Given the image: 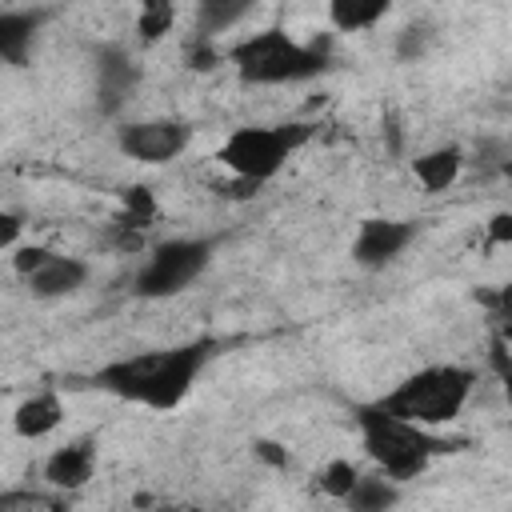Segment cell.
<instances>
[{
  "label": "cell",
  "mask_w": 512,
  "mask_h": 512,
  "mask_svg": "<svg viewBox=\"0 0 512 512\" xmlns=\"http://www.w3.org/2000/svg\"><path fill=\"white\" fill-rule=\"evenodd\" d=\"M216 352H220V340H212V336L144 348V352H124V356H112L100 368H92L84 376V384L112 400L148 408V412H176L192 396V388L200 384V376Z\"/></svg>",
  "instance_id": "cell-1"
},
{
  "label": "cell",
  "mask_w": 512,
  "mask_h": 512,
  "mask_svg": "<svg viewBox=\"0 0 512 512\" xmlns=\"http://www.w3.org/2000/svg\"><path fill=\"white\" fill-rule=\"evenodd\" d=\"M352 424H356V436H360V448L364 456L372 460V468L392 480V484H412L420 476H428V468L440 460V456H452L460 448V440H448L440 432H428L420 424H408V420H396L388 416L384 408H376L372 400H360L352 404Z\"/></svg>",
  "instance_id": "cell-2"
},
{
  "label": "cell",
  "mask_w": 512,
  "mask_h": 512,
  "mask_svg": "<svg viewBox=\"0 0 512 512\" xmlns=\"http://www.w3.org/2000/svg\"><path fill=\"white\" fill-rule=\"evenodd\" d=\"M224 60L248 88H288L308 84L328 72V44L320 40H296L288 28L268 24L256 32H244L224 48Z\"/></svg>",
  "instance_id": "cell-3"
},
{
  "label": "cell",
  "mask_w": 512,
  "mask_h": 512,
  "mask_svg": "<svg viewBox=\"0 0 512 512\" xmlns=\"http://www.w3.org/2000/svg\"><path fill=\"white\" fill-rule=\"evenodd\" d=\"M476 384H480V372L472 364L440 360V364H424V368L408 372L404 380H396L372 404L384 408L396 420H408V424H420V428L436 432L468 408Z\"/></svg>",
  "instance_id": "cell-4"
},
{
  "label": "cell",
  "mask_w": 512,
  "mask_h": 512,
  "mask_svg": "<svg viewBox=\"0 0 512 512\" xmlns=\"http://www.w3.org/2000/svg\"><path fill=\"white\" fill-rule=\"evenodd\" d=\"M316 136V124L308 120H280V124H240L232 128L220 148H216V160L220 168L232 176V180H244V184H256L264 188L268 180H276L288 160Z\"/></svg>",
  "instance_id": "cell-5"
},
{
  "label": "cell",
  "mask_w": 512,
  "mask_h": 512,
  "mask_svg": "<svg viewBox=\"0 0 512 512\" xmlns=\"http://www.w3.org/2000/svg\"><path fill=\"white\" fill-rule=\"evenodd\" d=\"M220 252V236H168L160 240L144 264L132 276V296L136 300H172L180 292H188L216 260Z\"/></svg>",
  "instance_id": "cell-6"
},
{
  "label": "cell",
  "mask_w": 512,
  "mask_h": 512,
  "mask_svg": "<svg viewBox=\"0 0 512 512\" xmlns=\"http://www.w3.org/2000/svg\"><path fill=\"white\" fill-rule=\"evenodd\" d=\"M12 272L32 300H68L88 284L92 264L44 244H20L12 252Z\"/></svg>",
  "instance_id": "cell-7"
},
{
  "label": "cell",
  "mask_w": 512,
  "mask_h": 512,
  "mask_svg": "<svg viewBox=\"0 0 512 512\" xmlns=\"http://www.w3.org/2000/svg\"><path fill=\"white\" fill-rule=\"evenodd\" d=\"M188 144H192V124L176 116H136L116 124V148L144 168H164L180 160Z\"/></svg>",
  "instance_id": "cell-8"
},
{
  "label": "cell",
  "mask_w": 512,
  "mask_h": 512,
  "mask_svg": "<svg viewBox=\"0 0 512 512\" xmlns=\"http://www.w3.org/2000/svg\"><path fill=\"white\" fill-rule=\"evenodd\" d=\"M420 236V220L412 216H364L352 232V264L360 272H384L392 268Z\"/></svg>",
  "instance_id": "cell-9"
},
{
  "label": "cell",
  "mask_w": 512,
  "mask_h": 512,
  "mask_svg": "<svg viewBox=\"0 0 512 512\" xmlns=\"http://www.w3.org/2000/svg\"><path fill=\"white\" fill-rule=\"evenodd\" d=\"M96 464H100V444L96 436H72L64 440L60 448H52L40 464V476L48 488L56 492H80L92 476H96Z\"/></svg>",
  "instance_id": "cell-10"
},
{
  "label": "cell",
  "mask_w": 512,
  "mask_h": 512,
  "mask_svg": "<svg viewBox=\"0 0 512 512\" xmlns=\"http://www.w3.org/2000/svg\"><path fill=\"white\" fill-rule=\"evenodd\" d=\"M92 72H96V96H100V108H104L108 116L124 108V100L136 92V84H140V76H144L140 60H136L124 44H100V48H96V64H92Z\"/></svg>",
  "instance_id": "cell-11"
},
{
  "label": "cell",
  "mask_w": 512,
  "mask_h": 512,
  "mask_svg": "<svg viewBox=\"0 0 512 512\" xmlns=\"http://www.w3.org/2000/svg\"><path fill=\"white\" fill-rule=\"evenodd\" d=\"M52 20V8H0V64L24 68L40 28Z\"/></svg>",
  "instance_id": "cell-12"
},
{
  "label": "cell",
  "mask_w": 512,
  "mask_h": 512,
  "mask_svg": "<svg viewBox=\"0 0 512 512\" xmlns=\"http://www.w3.org/2000/svg\"><path fill=\"white\" fill-rule=\"evenodd\" d=\"M64 416H68L64 396L56 388H36L12 408V432L20 440H48L52 432H60Z\"/></svg>",
  "instance_id": "cell-13"
},
{
  "label": "cell",
  "mask_w": 512,
  "mask_h": 512,
  "mask_svg": "<svg viewBox=\"0 0 512 512\" xmlns=\"http://www.w3.org/2000/svg\"><path fill=\"white\" fill-rule=\"evenodd\" d=\"M464 164H468V156H464L460 144H436V148H428L412 160V176L424 192H444L460 180Z\"/></svg>",
  "instance_id": "cell-14"
},
{
  "label": "cell",
  "mask_w": 512,
  "mask_h": 512,
  "mask_svg": "<svg viewBox=\"0 0 512 512\" xmlns=\"http://www.w3.org/2000/svg\"><path fill=\"white\" fill-rule=\"evenodd\" d=\"M348 512H392L400 504V484L384 480L380 472H360L348 496L340 500Z\"/></svg>",
  "instance_id": "cell-15"
},
{
  "label": "cell",
  "mask_w": 512,
  "mask_h": 512,
  "mask_svg": "<svg viewBox=\"0 0 512 512\" xmlns=\"http://www.w3.org/2000/svg\"><path fill=\"white\" fill-rule=\"evenodd\" d=\"M392 12L388 0H332L328 4V24L336 32H368Z\"/></svg>",
  "instance_id": "cell-16"
},
{
  "label": "cell",
  "mask_w": 512,
  "mask_h": 512,
  "mask_svg": "<svg viewBox=\"0 0 512 512\" xmlns=\"http://www.w3.org/2000/svg\"><path fill=\"white\" fill-rule=\"evenodd\" d=\"M248 12H252V4H244V0H204V4H196L192 20H196L200 40H208L216 32H232Z\"/></svg>",
  "instance_id": "cell-17"
},
{
  "label": "cell",
  "mask_w": 512,
  "mask_h": 512,
  "mask_svg": "<svg viewBox=\"0 0 512 512\" xmlns=\"http://www.w3.org/2000/svg\"><path fill=\"white\" fill-rule=\"evenodd\" d=\"M176 4H168V0H148V4H140V12H136V36H140V44H156V40H164L172 28H176Z\"/></svg>",
  "instance_id": "cell-18"
},
{
  "label": "cell",
  "mask_w": 512,
  "mask_h": 512,
  "mask_svg": "<svg viewBox=\"0 0 512 512\" xmlns=\"http://www.w3.org/2000/svg\"><path fill=\"white\" fill-rule=\"evenodd\" d=\"M356 476H360V468L348 460V456H332V460H324L320 464V472H316V488L328 496V500H344L348 496V488L356 484Z\"/></svg>",
  "instance_id": "cell-19"
},
{
  "label": "cell",
  "mask_w": 512,
  "mask_h": 512,
  "mask_svg": "<svg viewBox=\"0 0 512 512\" xmlns=\"http://www.w3.org/2000/svg\"><path fill=\"white\" fill-rule=\"evenodd\" d=\"M152 216H156V200L148 196V188H128V192H124V220H120V224H124V228H128V224H132V228H144Z\"/></svg>",
  "instance_id": "cell-20"
},
{
  "label": "cell",
  "mask_w": 512,
  "mask_h": 512,
  "mask_svg": "<svg viewBox=\"0 0 512 512\" xmlns=\"http://www.w3.org/2000/svg\"><path fill=\"white\" fill-rule=\"evenodd\" d=\"M24 228H28L24 212H16V208H0V256L20 248V240H24Z\"/></svg>",
  "instance_id": "cell-21"
},
{
  "label": "cell",
  "mask_w": 512,
  "mask_h": 512,
  "mask_svg": "<svg viewBox=\"0 0 512 512\" xmlns=\"http://www.w3.org/2000/svg\"><path fill=\"white\" fill-rule=\"evenodd\" d=\"M428 40H432V28H428V24H408V28L400 32V40H396V52H400L404 60H416V56L428 48Z\"/></svg>",
  "instance_id": "cell-22"
},
{
  "label": "cell",
  "mask_w": 512,
  "mask_h": 512,
  "mask_svg": "<svg viewBox=\"0 0 512 512\" xmlns=\"http://www.w3.org/2000/svg\"><path fill=\"white\" fill-rule=\"evenodd\" d=\"M488 360H492V368H496V376H500V380H508V340H504V332H496V336H492V348H488Z\"/></svg>",
  "instance_id": "cell-23"
},
{
  "label": "cell",
  "mask_w": 512,
  "mask_h": 512,
  "mask_svg": "<svg viewBox=\"0 0 512 512\" xmlns=\"http://www.w3.org/2000/svg\"><path fill=\"white\" fill-rule=\"evenodd\" d=\"M508 224H512V216H508V212H496V216H492V240H508V236H512Z\"/></svg>",
  "instance_id": "cell-24"
},
{
  "label": "cell",
  "mask_w": 512,
  "mask_h": 512,
  "mask_svg": "<svg viewBox=\"0 0 512 512\" xmlns=\"http://www.w3.org/2000/svg\"><path fill=\"white\" fill-rule=\"evenodd\" d=\"M28 496H16V492H0V512H16Z\"/></svg>",
  "instance_id": "cell-25"
},
{
  "label": "cell",
  "mask_w": 512,
  "mask_h": 512,
  "mask_svg": "<svg viewBox=\"0 0 512 512\" xmlns=\"http://www.w3.org/2000/svg\"><path fill=\"white\" fill-rule=\"evenodd\" d=\"M152 512H204V508H192V504H168V508H152Z\"/></svg>",
  "instance_id": "cell-26"
}]
</instances>
